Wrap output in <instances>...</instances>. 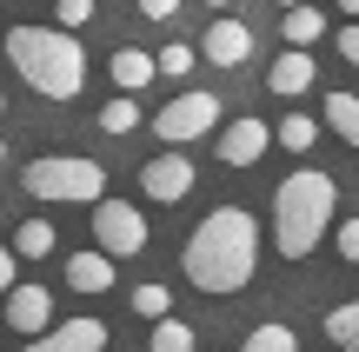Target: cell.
Here are the masks:
<instances>
[{
  "label": "cell",
  "instance_id": "6da1fadb",
  "mask_svg": "<svg viewBox=\"0 0 359 352\" xmlns=\"http://www.w3.org/2000/svg\"><path fill=\"white\" fill-rule=\"evenodd\" d=\"M253 266H259V220L246 206H213L200 226H193L187 253H180V273H187L193 293H226L253 286Z\"/></svg>",
  "mask_w": 359,
  "mask_h": 352
},
{
  "label": "cell",
  "instance_id": "7a4b0ae2",
  "mask_svg": "<svg viewBox=\"0 0 359 352\" xmlns=\"http://www.w3.org/2000/svg\"><path fill=\"white\" fill-rule=\"evenodd\" d=\"M333 213H339V180L320 167H299L280 180L273 193V246L280 260H313L320 239L333 233Z\"/></svg>",
  "mask_w": 359,
  "mask_h": 352
},
{
  "label": "cell",
  "instance_id": "3957f363",
  "mask_svg": "<svg viewBox=\"0 0 359 352\" xmlns=\"http://www.w3.org/2000/svg\"><path fill=\"white\" fill-rule=\"evenodd\" d=\"M7 60L40 100H80L87 87V53H80L74 27H34V20L7 27Z\"/></svg>",
  "mask_w": 359,
  "mask_h": 352
},
{
  "label": "cell",
  "instance_id": "277c9868",
  "mask_svg": "<svg viewBox=\"0 0 359 352\" xmlns=\"http://www.w3.org/2000/svg\"><path fill=\"white\" fill-rule=\"evenodd\" d=\"M20 186L47 206H100L107 199V167L100 160H80V153H40L27 160Z\"/></svg>",
  "mask_w": 359,
  "mask_h": 352
},
{
  "label": "cell",
  "instance_id": "5b68a950",
  "mask_svg": "<svg viewBox=\"0 0 359 352\" xmlns=\"http://www.w3.org/2000/svg\"><path fill=\"white\" fill-rule=\"evenodd\" d=\"M93 246L114 253V260L147 253V213L133 206V199H100V206H93Z\"/></svg>",
  "mask_w": 359,
  "mask_h": 352
},
{
  "label": "cell",
  "instance_id": "8992f818",
  "mask_svg": "<svg viewBox=\"0 0 359 352\" xmlns=\"http://www.w3.org/2000/svg\"><path fill=\"white\" fill-rule=\"evenodd\" d=\"M219 127V100H213V93H180V100H167V106H160V113H154V133H160V140H167V146H193V140H200V133H213Z\"/></svg>",
  "mask_w": 359,
  "mask_h": 352
},
{
  "label": "cell",
  "instance_id": "52a82bcc",
  "mask_svg": "<svg viewBox=\"0 0 359 352\" xmlns=\"http://www.w3.org/2000/svg\"><path fill=\"white\" fill-rule=\"evenodd\" d=\"M193 180H200V167H193V160L180 153V146H173V153H160V160H147V167H140V193L154 199V206H180V199L193 193Z\"/></svg>",
  "mask_w": 359,
  "mask_h": 352
},
{
  "label": "cell",
  "instance_id": "ba28073f",
  "mask_svg": "<svg viewBox=\"0 0 359 352\" xmlns=\"http://www.w3.org/2000/svg\"><path fill=\"white\" fill-rule=\"evenodd\" d=\"M273 140H280V133L246 113V120H233V127H219V160H226V167H259Z\"/></svg>",
  "mask_w": 359,
  "mask_h": 352
},
{
  "label": "cell",
  "instance_id": "9c48e42d",
  "mask_svg": "<svg viewBox=\"0 0 359 352\" xmlns=\"http://www.w3.org/2000/svg\"><path fill=\"white\" fill-rule=\"evenodd\" d=\"M114 332L100 326V319H60L53 332H40V339H27L20 352H107Z\"/></svg>",
  "mask_w": 359,
  "mask_h": 352
},
{
  "label": "cell",
  "instance_id": "30bf717a",
  "mask_svg": "<svg viewBox=\"0 0 359 352\" xmlns=\"http://www.w3.org/2000/svg\"><path fill=\"white\" fill-rule=\"evenodd\" d=\"M7 326L13 332H27V339H40V332H53V293L47 286H13L7 293Z\"/></svg>",
  "mask_w": 359,
  "mask_h": 352
},
{
  "label": "cell",
  "instance_id": "8fae6325",
  "mask_svg": "<svg viewBox=\"0 0 359 352\" xmlns=\"http://www.w3.org/2000/svg\"><path fill=\"white\" fill-rule=\"evenodd\" d=\"M200 53L213 66H246V60H253V27H246V20H213L206 40H200Z\"/></svg>",
  "mask_w": 359,
  "mask_h": 352
},
{
  "label": "cell",
  "instance_id": "7c38bea8",
  "mask_svg": "<svg viewBox=\"0 0 359 352\" xmlns=\"http://www.w3.org/2000/svg\"><path fill=\"white\" fill-rule=\"evenodd\" d=\"M313 80H320V66H313V47H286L280 60L266 66V87L280 93V100H299Z\"/></svg>",
  "mask_w": 359,
  "mask_h": 352
},
{
  "label": "cell",
  "instance_id": "4fadbf2b",
  "mask_svg": "<svg viewBox=\"0 0 359 352\" xmlns=\"http://www.w3.org/2000/svg\"><path fill=\"white\" fill-rule=\"evenodd\" d=\"M67 286L87 293V300H100L107 286H114V253L87 246V253H67Z\"/></svg>",
  "mask_w": 359,
  "mask_h": 352
},
{
  "label": "cell",
  "instance_id": "5bb4252c",
  "mask_svg": "<svg viewBox=\"0 0 359 352\" xmlns=\"http://www.w3.org/2000/svg\"><path fill=\"white\" fill-rule=\"evenodd\" d=\"M107 73H114V87H120V93H147V80H160V53L120 47L114 60H107Z\"/></svg>",
  "mask_w": 359,
  "mask_h": 352
},
{
  "label": "cell",
  "instance_id": "9a60e30c",
  "mask_svg": "<svg viewBox=\"0 0 359 352\" xmlns=\"http://www.w3.org/2000/svg\"><path fill=\"white\" fill-rule=\"evenodd\" d=\"M280 34H286V47H313V40L326 34V13L313 7V0H299V7H286V20H280Z\"/></svg>",
  "mask_w": 359,
  "mask_h": 352
},
{
  "label": "cell",
  "instance_id": "2e32d148",
  "mask_svg": "<svg viewBox=\"0 0 359 352\" xmlns=\"http://www.w3.org/2000/svg\"><path fill=\"white\" fill-rule=\"evenodd\" d=\"M320 120L359 153V93H326V113H320Z\"/></svg>",
  "mask_w": 359,
  "mask_h": 352
},
{
  "label": "cell",
  "instance_id": "e0dca14e",
  "mask_svg": "<svg viewBox=\"0 0 359 352\" xmlns=\"http://www.w3.org/2000/svg\"><path fill=\"white\" fill-rule=\"evenodd\" d=\"M147 352H200V332L167 313V319H154V332H147Z\"/></svg>",
  "mask_w": 359,
  "mask_h": 352
},
{
  "label": "cell",
  "instance_id": "ac0fdd59",
  "mask_svg": "<svg viewBox=\"0 0 359 352\" xmlns=\"http://www.w3.org/2000/svg\"><path fill=\"white\" fill-rule=\"evenodd\" d=\"M320 127H326V120H313V113H286V120H280L273 133H280V146H286V153H313Z\"/></svg>",
  "mask_w": 359,
  "mask_h": 352
},
{
  "label": "cell",
  "instance_id": "d6986e66",
  "mask_svg": "<svg viewBox=\"0 0 359 352\" xmlns=\"http://www.w3.org/2000/svg\"><path fill=\"white\" fill-rule=\"evenodd\" d=\"M53 246H60V233H53L47 220H20V233H13V253H20V260H47Z\"/></svg>",
  "mask_w": 359,
  "mask_h": 352
},
{
  "label": "cell",
  "instance_id": "ffe728a7",
  "mask_svg": "<svg viewBox=\"0 0 359 352\" xmlns=\"http://www.w3.org/2000/svg\"><path fill=\"white\" fill-rule=\"evenodd\" d=\"M240 352H299V332H293V326H280V319H266V326L246 332V346H240Z\"/></svg>",
  "mask_w": 359,
  "mask_h": 352
},
{
  "label": "cell",
  "instance_id": "44dd1931",
  "mask_svg": "<svg viewBox=\"0 0 359 352\" xmlns=\"http://www.w3.org/2000/svg\"><path fill=\"white\" fill-rule=\"evenodd\" d=\"M326 339H333L339 352H359V300H346V306L326 313Z\"/></svg>",
  "mask_w": 359,
  "mask_h": 352
},
{
  "label": "cell",
  "instance_id": "7402d4cb",
  "mask_svg": "<svg viewBox=\"0 0 359 352\" xmlns=\"http://www.w3.org/2000/svg\"><path fill=\"white\" fill-rule=\"evenodd\" d=\"M133 127H140V100H133V93H120V100H107V106H100V133L127 140Z\"/></svg>",
  "mask_w": 359,
  "mask_h": 352
},
{
  "label": "cell",
  "instance_id": "603a6c76",
  "mask_svg": "<svg viewBox=\"0 0 359 352\" xmlns=\"http://www.w3.org/2000/svg\"><path fill=\"white\" fill-rule=\"evenodd\" d=\"M133 313H140V319H167L173 313V293L147 279V286H133Z\"/></svg>",
  "mask_w": 359,
  "mask_h": 352
},
{
  "label": "cell",
  "instance_id": "cb8c5ba5",
  "mask_svg": "<svg viewBox=\"0 0 359 352\" xmlns=\"http://www.w3.org/2000/svg\"><path fill=\"white\" fill-rule=\"evenodd\" d=\"M333 246H339V260H346V266H359V213L333 226Z\"/></svg>",
  "mask_w": 359,
  "mask_h": 352
},
{
  "label": "cell",
  "instance_id": "d4e9b609",
  "mask_svg": "<svg viewBox=\"0 0 359 352\" xmlns=\"http://www.w3.org/2000/svg\"><path fill=\"white\" fill-rule=\"evenodd\" d=\"M160 73H193V47H187V40H173V47H160Z\"/></svg>",
  "mask_w": 359,
  "mask_h": 352
},
{
  "label": "cell",
  "instance_id": "484cf974",
  "mask_svg": "<svg viewBox=\"0 0 359 352\" xmlns=\"http://www.w3.org/2000/svg\"><path fill=\"white\" fill-rule=\"evenodd\" d=\"M53 20H60V27H87V20H93V0H60Z\"/></svg>",
  "mask_w": 359,
  "mask_h": 352
},
{
  "label": "cell",
  "instance_id": "4316f807",
  "mask_svg": "<svg viewBox=\"0 0 359 352\" xmlns=\"http://www.w3.org/2000/svg\"><path fill=\"white\" fill-rule=\"evenodd\" d=\"M13 286H20V253H13V246H0V300H7Z\"/></svg>",
  "mask_w": 359,
  "mask_h": 352
},
{
  "label": "cell",
  "instance_id": "83f0119b",
  "mask_svg": "<svg viewBox=\"0 0 359 352\" xmlns=\"http://www.w3.org/2000/svg\"><path fill=\"white\" fill-rule=\"evenodd\" d=\"M339 60H346V66H359V20H346V27H339Z\"/></svg>",
  "mask_w": 359,
  "mask_h": 352
},
{
  "label": "cell",
  "instance_id": "f1b7e54d",
  "mask_svg": "<svg viewBox=\"0 0 359 352\" xmlns=\"http://www.w3.org/2000/svg\"><path fill=\"white\" fill-rule=\"evenodd\" d=\"M133 7H140L147 20H173V13H180V0H133Z\"/></svg>",
  "mask_w": 359,
  "mask_h": 352
},
{
  "label": "cell",
  "instance_id": "f546056e",
  "mask_svg": "<svg viewBox=\"0 0 359 352\" xmlns=\"http://www.w3.org/2000/svg\"><path fill=\"white\" fill-rule=\"evenodd\" d=\"M333 7H339V13H346V20H359V0H333Z\"/></svg>",
  "mask_w": 359,
  "mask_h": 352
},
{
  "label": "cell",
  "instance_id": "4dcf8cb0",
  "mask_svg": "<svg viewBox=\"0 0 359 352\" xmlns=\"http://www.w3.org/2000/svg\"><path fill=\"white\" fill-rule=\"evenodd\" d=\"M0 167H7V140H0Z\"/></svg>",
  "mask_w": 359,
  "mask_h": 352
},
{
  "label": "cell",
  "instance_id": "1f68e13d",
  "mask_svg": "<svg viewBox=\"0 0 359 352\" xmlns=\"http://www.w3.org/2000/svg\"><path fill=\"white\" fill-rule=\"evenodd\" d=\"M206 7H233V0H206Z\"/></svg>",
  "mask_w": 359,
  "mask_h": 352
},
{
  "label": "cell",
  "instance_id": "d6a6232c",
  "mask_svg": "<svg viewBox=\"0 0 359 352\" xmlns=\"http://www.w3.org/2000/svg\"><path fill=\"white\" fill-rule=\"evenodd\" d=\"M0 113H7V93H0Z\"/></svg>",
  "mask_w": 359,
  "mask_h": 352
},
{
  "label": "cell",
  "instance_id": "836d02e7",
  "mask_svg": "<svg viewBox=\"0 0 359 352\" xmlns=\"http://www.w3.org/2000/svg\"><path fill=\"white\" fill-rule=\"evenodd\" d=\"M280 7H299V0H280Z\"/></svg>",
  "mask_w": 359,
  "mask_h": 352
}]
</instances>
